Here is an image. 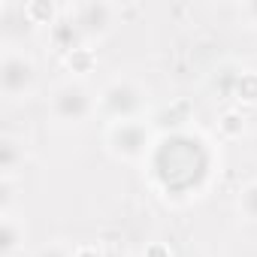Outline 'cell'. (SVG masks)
I'll list each match as a JSON object with an SVG mask.
<instances>
[{
  "instance_id": "obj_10",
  "label": "cell",
  "mask_w": 257,
  "mask_h": 257,
  "mask_svg": "<svg viewBox=\"0 0 257 257\" xmlns=\"http://www.w3.org/2000/svg\"><path fill=\"white\" fill-rule=\"evenodd\" d=\"M218 127H221V137L224 140H239L245 134V118H242V112L230 109V112H224V118L218 121Z\"/></svg>"
},
{
  "instance_id": "obj_12",
  "label": "cell",
  "mask_w": 257,
  "mask_h": 257,
  "mask_svg": "<svg viewBox=\"0 0 257 257\" xmlns=\"http://www.w3.org/2000/svg\"><path fill=\"white\" fill-rule=\"evenodd\" d=\"M236 97L245 103H257V73L254 70H242V76L236 79Z\"/></svg>"
},
{
  "instance_id": "obj_14",
  "label": "cell",
  "mask_w": 257,
  "mask_h": 257,
  "mask_svg": "<svg viewBox=\"0 0 257 257\" xmlns=\"http://www.w3.org/2000/svg\"><path fill=\"white\" fill-rule=\"evenodd\" d=\"M73 254H76V245H70V242H64V239H55V242L43 245L34 257H73Z\"/></svg>"
},
{
  "instance_id": "obj_2",
  "label": "cell",
  "mask_w": 257,
  "mask_h": 257,
  "mask_svg": "<svg viewBox=\"0 0 257 257\" xmlns=\"http://www.w3.org/2000/svg\"><path fill=\"white\" fill-rule=\"evenodd\" d=\"M149 112V91L143 82L131 76H118L106 82L97 94V115H103L109 124L118 121H140Z\"/></svg>"
},
{
  "instance_id": "obj_8",
  "label": "cell",
  "mask_w": 257,
  "mask_h": 257,
  "mask_svg": "<svg viewBox=\"0 0 257 257\" xmlns=\"http://www.w3.org/2000/svg\"><path fill=\"white\" fill-rule=\"evenodd\" d=\"M236 209H239V215H242L245 221L257 224V179H251V182H245V185L239 188Z\"/></svg>"
},
{
  "instance_id": "obj_6",
  "label": "cell",
  "mask_w": 257,
  "mask_h": 257,
  "mask_svg": "<svg viewBox=\"0 0 257 257\" xmlns=\"http://www.w3.org/2000/svg\"><path fill=\"white\" fill-rule=\"evenodd\" d=\"M28 245V224L16 212H0V257H19Z\"/></svg>"
},
{
  "instance_id": "obj_1",
  "label": "cell",
  "mask_w": 257,
  "mask_h": 257,
  "mask_svg": "<svg viewBox=\"0 0 257 257\" xmlns=\"http://www.w3.org/2000/svg\"><path fill=\"white\" fill-rule=\"evenodd\" d=\"M46 112L55 127L73 131V127H82L97 115V94L82 79H64L52 88Z\"/></svg>"
},
{
  "instance_id": "obj_5",
  "label": "cell",
  "mask_w": 257,
  "mask_h": 257,
  "mask_svg": "<svg viewBox=\"0 0 257 257\" xmlns=\"http://www.w3.org/2000/svg\"><path fill=\"white\" fill-rule=\"evenodd\" d=\"M118 16H121V10L115 7V4H100V0H88V4H76L73 10H70V22L76 25V31H79V37H82V43L91 49L94 43H100L103 37H109L112 34V28L118 25Z\"/></svg>"
},
{
  "instance_id": "obj_15",
  "label": "cell",
  "mask_w": 257,
  "mask_h": 257,
  "mask_svg": "<svg viewBox=\"0 0 257 257\" xmlns=\"http://www.w3.org/2000/svg\"><path fill=\"white\" fill-rule=\"evenodd\" d=\"M242 19L251 28H257V0H245V4H242Z\"/></svg>"
},
{
  "instance_id": "obj_3",
  "label": "cell",
  "mask_w": 257,
  "mask_h": 257,
  "mask_svg": "<svg viewBox=\"0 0 257 257\" xmlns=\"http://www.w3.org/2000/svg\"><path fill=\"white\" fill-rule=\"evenodd\" d=\"M40 73L34 58L22 49V46H4L0 52V94L7 103H19L28 100L37 91Z\"/></svg>"
},
{
  "instance_id": "obj_7",
  "label": "cell",
  "mask_w": 257,
  "mask_h": 257,
  "mask_svg": "<svg viewBox=\"0 0 257 257\" xmlns=\"http://www.w3.org/2000/svg\"><path fill=\"white\" fill-rule=\"evenodd\" d=\"M28 161V143L16 134L0 137V176H19Z\"/></svg>"
},
{
  "instance_id": "obj_17",
  "label": "cell",
  "mask_w": 257,
  "mask_h": 257,
  "mask_svg": "<svg viewBox=\"0 0 257 257\" xmlns=\"http://www.w3.org/2000/svg\"><path fill=\"white\" fill-rule=\"evenodd\" d=\"M251 149H254V155H257V134H254V140H251Z\"/></svg>"
},
{
  "instance_id": "obj_16",
  "label": "cell",
  "mask_w": 257,
  "mask_h": 257,
  "mask_svg": "<svg viewBox=\"0 0 257 257\" xmlns=\"http://www.w3.org/2000/svg\"><path fill=\"white\" fill-rule=\"evenodd\" d=\"M73 257H106L97 245H76V254Z\"/></svg>"
},
{
  "instance_id": "obj_4",
  "label": "cell",
  "mask_w": 257,
  "mask_h": 257,
  "mask_svg": "<svg viewBox=\"0 0 257 257\" xmlns=\"http://www.w3.org/2000/svg\"><path fill=\"white\" fill-rule=\"evenodd\" d=\"M152 146H155V134L146 124V118H140V121H118V124L106 127V152L115 161L140 164V161H146Z\"/></svg>"
},
{
  "instance_id": "obj_11",
  "label": "cell",
  "mask_w": 257,
  "mask_h": 257,
  "mask_svg": "<svg viewBox=\"0 0 257 257\" xmlns=\"http://www.w3.org/2000/svg\"><path fill=\"white\" fill-rule=\"evenodd\" d=\"M64 61H67V67H70L76 76H85V73L94 70V49H88V46H85V49H76V52H70Z\"/></svg>"
},
{
  "instance_id": "obj_13",
  "label": "cell",
  "mask_w": 257,
  "mask_h": 257,
  "mask_svg": "<svg viewBox=\"0 0 257 257\" xmlns=\"http://www.w3.org/2000/svg\"><path fill=\"white\" fill-rule=\"evenodd\" d=\"M16 194H19V179L16 176H0V212H16Z\"/></svg>"
},
{
  "instance_id": "obj_9",
  "label": "cell",
  "mask_w": 257,
  "mask_h": 257,
  "mask_svg": "<svg viewBox=\"0 0 257 257\" xmlns=\"http://www.w3.org/2000/svg\"><path fill=\"white\" fill-rule=\"evenodd\" d=\"M25 13L31 19L34 28H52L61 16H58V7L55 4H43V0H34V4H25Z\"/></svg>"
}]
</instances>
